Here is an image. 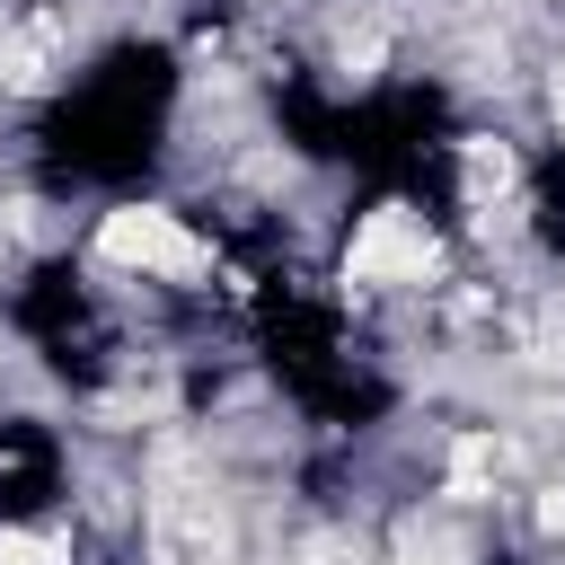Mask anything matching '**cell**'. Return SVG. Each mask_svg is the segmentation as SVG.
I'll return each instance as SVG.
<instances>
[{
  "label": "cell",
  "mask_w": 565,
  "mask_h": 565,
  "mask_svg": "<svg viewBox=\"0 0 565 565\" xmlns=\"http://www.w3.org/2000/svg\"><path fill=\"white\" fill-rule=\"evenodd\" d=\"M97 247L115 256V265H141V274H203V247L168 221V212H150V203H124V212H106V230H97Z\"/></svg>",
  "instance_id": "cell-1"
},
{
  "label": "cell",
  "mask_w": 565,
  "mask_h": 565,
  "mask_svg": "<svg viewBox=\"0 0 565 565\" xmlns=\"http://www.w3.org/2000/svg\"><path fill=\"white\" fill-rule=\"evenodd\" d=\"M424 265H433V238L406 212H371L344 247V274H362V282H397V274H424Z\"/></svg>",
  "instance_id": "cell-2"
},
{
  "label": "cell",
  "mask_w": 565,
  "mask_h": 565,
  "mask_svg": "<svg viewBox=\"0 0 565 565\" xmlns=\"http://www.w3.org/2000/svg\"><path fill=\"white\" fill-rule=\"evenodd\" d=\"M0 565H71V547L44 530H0Z\"/></svg>",
  "instance_id": "cell-3"
},
{
  "label": "cell",
  "mask_w": 565,
  "mask_h": 565,
  "mask_svg": "<svg viewBox=\"0 0 565 565\" xmlns=\"http://www.w3.org/2000/svg\"><path fill=\"white\" fill-rule=\"evenodd\" d=\"M539 521H547V530H565V486H556V494L539 503Z\"/></svg>",
  "instance_id": "cell-4"
},
{
  "label": "cell",
  "mask_w": 565,
  "mask_h": 565,
  "mask_svg": "<svg viewBox=\"0 0 565 565\" xmlns=\"http://www.w3.org/2000/svg\"><path fill=\"white\" fill-rule=\"evenodd\" d=\"M547 106H556V124H565V71H556V88H547Z\"/></svg>",
  "instance_id": "cell-5"
}]
</instances>
